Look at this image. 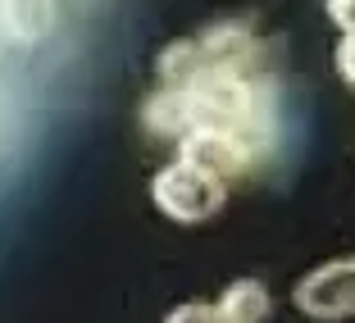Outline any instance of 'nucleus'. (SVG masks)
Listing matches in <instances>:
<instances>
[{
  "instance_id": "nucleus-1",
  "label": "nucleus",
  "mask_w": 355,
  "mask_h": 323,
  "mask_svg": "<svg viewBox=\"0 0 355 323\" xmlns=\"http://www.w3.org/2000/svg\"><path fill=\"white\" fill-rule=\"evenodd\" d=\"M141 123L150 137H173V141H182L196 128H232V132H246L264 146L273 132V82L251 73L164 87L141 105Z\"/></svg>"
},
{
  "instance_id": "nucleus-2",
  "label": "nucleus",
  "mask_w": 355,
  "mask_h": 323,
  "mask_svg": "<svg viewBox=\"0 0 355 323\" xmlns=\"http://www.w3.org/2000/svg\"><path fill=\"white\" fill-rule=\"evenodd\" d=\"M260 69V37L246 23H209V28L178 37L159 51L155 73L164 87H191L205 78H251Z\"/></svg>"
},
{
  "instance_id": "nucleus-3",
  "label": "nucleus",
  "mask_w": 355,
  "mask_h": 323,
  "mask_svg": "<svg viewBox=\"0 0 355 323\" xmlns=\"http://www.w3.org/2000/svg\"><path fill=\"white\" fill-rule=\"evenodd\" d=\"M150 200H155V209L173 223H205L223 209L228 182L205 173V168H196V164H187V159H173V164H164L155 173Z\"/></svg>"
},
{
  "instance_id": "nucleus-4",
  "label": "nucleus",
  "mask_w": 355,
  "mask_h": 323,
  "mask_svg": "<svg viewBox=\"0 0 355 323\" xmlns=\"http://www.w3.org/2000/svg\"><path fill=\"white\" fill-rule=\"evenodd\" d=\"M296 310L314 323H342L355 319V255L346 260H328L310 269L292 292Z\"/></svg>"
},
{
  "instance_id": "nucleus-5",
  "label": "nucleus",
  "mask_w": 355,
  "mask_h": 323,
  "mask_svg": "<svg viewBox=\"0 0 355 323\" xmlns=\"http://www.w3.org/2000/svg\"><path fill=\"white\" fill-rule=\"evenodd\" d=\"M260 141L246 132H232V128H196V132H187L182 141H178V159H187V164L205 168V173L223 177V182H232V177H241L246 168L260 159Z\"/></svg>"
},
{
  "instance_id": "nucleus-6",
  "label": "nucleus",
  "mask_w": 355,
  "mask_h": 323,
  "mask_svg": "<svg viewBox=\"0 0 355 323\" xmlns=\"http://www.w3.org/2000/svg\"><path fill=\"white\" fill-rule=\"evenodd\" d=\"M219 310L228 314V323H264L269 310H273L269 287L255 282V278H237V282H228V292L219 296Z\"/></svg>"
},
{
  "instance_id": "nucleus-7",
  "label": "nucleus",
  "mask_w": 355,
  "mask_h": 323,
  "mask_svg": "<svg viewBox=\"0 0 355 323\" xmlns=\"http://www.w3.org/2000/svg\"><path fill=\"white\" fill-rule=\"evenodd\" d=\"M55 28V0H10L5 5V32L14 42H42Z\"/></svg>"
},
{
  "instance_id": "nucleus-8",
  "label": "nucleus",
  "mask_w": 355,
  "mask_h": 323,
  "mask_svg": "<svg viewBox=\"0 0 355 323\" xmlns=\"http://www.w3.org/2000/svg\"><path fill=\"white\" fill-rule=\"evenodd\" d=\"M164 323H228V314L219 310V301H187V305H178Z\"/></svg>"
},
{
  "instance_id": "nucleus-9",
  "label": "nucleus",
  "mask_w": 355,
  "mask_h": 323,
  "mask_svg": "<svg viewBox=\"0 0 355 323\" xmlns=\"http://www.w3.org/2000/svg\"><path fill=\"white\" fill-rule=\"evenodd\" d=\"M337 73L355 87V32H342V46H337Z\"/></svg>"
},
{
  "instance_id": "nucleus-10",
  "label": "nucleus",
  "mask_w": 355,
  "mask_h": 323,
  "mask_svg": "<svg viewBox=\"0 0 355 323\" xmlns=\"http://www.w3.org/2000/svg\"><path fill=\"white\" fill-rule=\"evenodd\" d=\"M324 10L342 32H355V0H324Z\"/></svg>"
},
{
  "instance_id": "nucleus-11",
  "label": "nucleus",
  "mask_w": 355,
  "mask_h": 323,
  "mask_svg": "<svg viewBox=\"0 0 355 323\" xmlns=\"http://www.w3.org/2000/svg\"><path fill=\"white\" fill-rule=\"evenodd\" d=\"M5 5H10V0H0V28H5Z\"/></svg>"
}]
</instances>
